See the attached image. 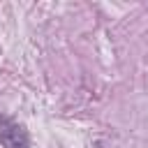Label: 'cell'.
I'll return each instance as SVG.
<instances>
[{
    "label": "cell",
    "instance_id": "obj_1",
    "mask_svg": "<svg viewBox=\"0 0 148 148\" xmlns=\"http://www.w3.org/2000/svg\"><path fill=\"white\" fill-rule=\"evenodd\" d=\"M0 143L5 148H30L25 127L9 116H0Z\"/></svg>",
    "mask_w": 148,
    "mask_h": 148
}]
</instances>
